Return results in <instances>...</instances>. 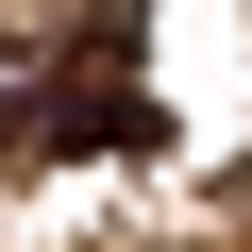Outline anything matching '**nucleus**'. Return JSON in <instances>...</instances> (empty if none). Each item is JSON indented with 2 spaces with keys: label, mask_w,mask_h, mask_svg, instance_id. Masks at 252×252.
I'll list each match as a JSON object with an SVG mask.
<instances>
[{
  "label": "nucleus",
  "mask_w": 252,
  "mask_h": 252,
  "mask_svg": "<svg viewBox=\"0 0 252 252\" xmlns=\"http://www.w3.org/2000/svg\"><path fill=\"white\" fill-rule=\"evenodd\" d=\"M34 135H51V152H168V101H152V67H135L118 17L67 34V67L34 84Z\"/></svg>",
  "instance_id": "1"
},
{
  "label": "nucleus",
  "mask_w": 252,
  "mask_h": 252,
  "mask_svg": "<svg viewBox=\"0 0 252 252\" xmlns=\"http://www.w3.org/2000/svg\"><path fill=\"white\" fill-rule=\"evenodd\" d=\"M0 152H34V84H17V67H0Z\"/></svg>",
  "instance_id": "2"
}]
</instances>
